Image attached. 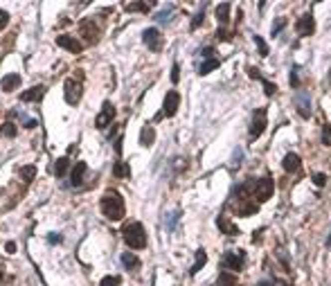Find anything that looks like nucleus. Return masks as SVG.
I'll list each match as a JSON object with an SVG mask.
<instances>
[{
    "instance_id": "f257e3e1",
    "label": "nucleus",
    "mask_w": 331,
    "mask_h": 286,
    "mask_svg": "<svg viewBox=\"0 0 331 286\" xmlns=\"http://www.w3.org/2000/svg\"><path fill=\"white\" fill-rule=\"evenodd\" d=\"M243 192L248 194V196H255V203L259 205V203H266L268 198L273 196V189H275V183H273L271 176H261V178H255V180H246V183L241 185Z\"/></svg>"
},
{
    "instance_id": "f03ea898",
    "label": "nucleus",
    "mask_w": 331,
    "mask_h": 286,
    "mask_svg": "<svg viewBox=\"0 0 331 286\" xmlns=\"http://www.w3.org/2000/svg\"><path fill=\"white\" fill-rule=\"evenodd\" d=\"M102 214L106 216L108 221H120L124 216V198L120 196V192L115 189H108L106 194L102 196Z\"/></svg>"
},
{
    "instance_id": "7ed1b4c3",
    "label": "nucleus",
    "mask_w": 331,
    "mask_h": 286,
    "mask_svg": "<svg viewBox=\"0 0 331 286\" xmlns=\"http://www.w3.org/2000/svg\"><path fill=\"white\" fill-rule=\"evenodd\" d=\"M122 237H124L126 246H131V248H145L147 246V230L145 225L138 223V221H131V223H126L124 228H122Z\"/></svg>"
},
{
    "instance_id": "20e7f679",
    "label": "nucleus",
    "mask_w": 331,
    "mask_h": 286,
    "mask_svg": "<svg viewBox=\"0 0 331 286\" xmlns=\"http://www.w3.org/2000/svg\"><path fill=\"white\" fill-rule=\"evenodd\" d=\"M266 108H257L252 111V120H250V140H257L261 133L266 131Z\"/></svg>"
},
{
    "instance_id": "39448f33",
    "label": "nucleus",
    "mask_w": 331,
    "mask_h": 286,
    "mask_svg": "<svg viewBox=\"0 0 331 286\" xmlns=\"http://www.w3.org/2000/svg\"><path fill=\"white\" fill-rule=\"evenodd\" d=\"M293 104H295V111L302 120H309L311 118V95L307 90H298L293 97Z\"/></svg>"
},
{
    "instance_id": "423d86ee",
    "label": "nucleus",
    "mask_w": 331,
    "mask_h": 286,
    "mask_svg": "<svg viewBox=\"0 0 331 286\" xmlns=\"http://www.w3.org/2000/svg\"><path fill=\"white\" fill-rule=\"evenodd\" d=\"M243 264H246V253L243 250H228L223 257V268H230V271L239 273L243 271Z\"/></svg>"
},
{
    "instance_id": "0eeeda50",
    "label": "nucleus",
    "mask_w": 331,
    "mask_h": 286,
    "mask_svg": "<svg viewBox=\"0 0 331 286\" xmlns=\"http://www.w3.org/2000/svg\"><path fill=\"white\" fill-rule=\"evenodd\" d=\"M163 111L158 113V120L160 118H173L178 111V106H180V95L176 93V90H169L167 97H165V104H163Z\"/></svg>"
},
{
    "instance_id": "6e6552de",
    "label": "nucleus",
    "mask_w": 331,
    "mask_h": 286,
    "mask_svg": "<svg viewBox=\"0 0 331 286\" xmlns=\"http://www.w3.org/2000/svg\"><path fill=\"white\" fill-rule=\"evenodd\" d=\"M295 32H298V36H313V34H316V20H313L311 11L304 14L302 18L295 23Z\"/></svg>"
},
{
    "instance_id": "1a4fd4ad",
    "label": "nucleus",
    "mask_w": 331,
    "mask_h": 286,
    "mask_svg": "<svg viewBox=\"0 0 331 286\" xmlns=\"http://www.w3.org/2000/svg\"><path fill=\"white\" fill-rule=\"evenodd\" d=\"M81 99V81L79 77L77 79H65V102L68 104H77Z\"/></svg>"
},
{
    "instance_id": "9d476101",
    "label": "nucleus",
    "mask_w": 331,
    "mask_h": 286,
    "mask_svg": "<svg viewBox=\"0 0 331 286\" xmlns=\"http://www.w3.org/2000/svg\"><path fill=\"white\" fill-rule=\"evenodd\" d=\"M142 41H145V45L149 47L151 52H158L160 47H163V34H160L156 27H149V29H145V34H142Z\"/></svg>"
},
{
    "instance_id": "9b49d317",
    "label": "nucleus",
    "mask_w": 331,
    "mask_h": 286,
    "mask_svg": "<svg viewBox=\"0 0 331 286\" xmlns=\"http://www.w3.org/2000/svg\"><path fill=\"white\" fill-rule=\"evenodd\" d=\"M113 120H115V106H113V104H104V108H102V113L97 115L95 124H97V129H106Z\"/></svg>"
},
{
    "instance_id": "f8f14e48",
    "label": "nucleus",
    "mask_w": 331,
    "mask_h": 286,
    "mask_svg": "<svg viewBox=\"0 0 331 286\" xmlns=\"http://www.w3.org/2000/svg\"><path fill=\"white\" fill-rule=\"evenodd\" d=\"M56 45H61V47H65L68 52H72V54H79L81 50H84V45H81L77 38H72V36H68V34H61L59 38H56Z\"/></svg>"
},
{
    "instance_id": "ddd939ff",
    "label": "nucleus",
    "mask_w": 331,
    "mask_h": 286,
    "mask_svg": "<svg viewBox=\"0 0 331 286\" xmlns=\"http://www.w3.org/2000/svg\"><path fill=\"white\" fill-rule=\"evenodd\" d=\"M282 167H284L289 174H295V171H300V167H302V160H300L298 153H286L284 160H282Z\"/></svg>"
},
{
    "instance_id": "4468645a",
    "label": "nucleus",
    "mask_w": 331,
    "mask_h": 286,
    "mask_svg": "<svg viewBox=\"0 0 331 286\" xmlns=\"http://www.w3.org/2000/svg\"><path fill=\"white\" fill-rule=\"evenodd\" d=\"M86 162H77L75 169H72V174H70V183L72 187H77V185H81V180H84V174H86Z\"/></svg>"
},
{
    "instance_id": "2eb2a0df",
    "label": "nucleus",
    "mask_w": 331,
    "mask_h": 286,
    "mask_svg": "<svg viewBox=\"0 0 331 286\" xmlns=\"http://www.w3.org/2000/svg\"><path fill=\"white\" fill-rule=\"evenodd\" d=\"M43 95H45V88H43V86H34L32 90H25V93L20 95V99H23V102H38Z\"/></svg>"
},
{
    "instance_id": "dca6fc26",
    "label": "nucleus",
    "mask_w": 331,
    "mask_h": 286,
    "mask_svg": "<svg viewBox=\"0 0 331 286\" xmlns=\"http://www.w3.org/2000/svg\"><path fill=\"white\" fill-rule=\"evenodd\" d=\"M0 86H2V90H5V93H11V90H16L20 86V77L18 75H7V77H2Z\"/></svg>"
},
{
    "instance_id": "f3484780",
    "label": "nucleus",
    "mask_w": 331,
    "mask_h": 286,
    "mask_svg": "<svg viewBox=\"0 0 331 286\" xmlns=\"http://www.w3.org/2000/svg\"><path fill=\"white\" fill-rule=\"evenodd\" d=\"M216 225H219L221 230H223L225 235H230V237H237L239 235V228L234 223H230L225 216H219V219H216Z\"/></svg>"
},
{
    "instance_id": "a211bd4d",
    "label": "nucleus",
    "mask_w": 331,
    "mask_h": 286,
    "mask_svg": "<svg viewBox=\"0 0 331 286\" xmlns=\"http://www.w3.org/2000/svg\"><path fill=\"white\" fill-rule=\"evenodd\" d=\"M219 66H221V61L216 59V56H212V59H205V61L198 66V75H210V72L216 70Z\"/></svg>"
},
{
    "instance_id": "6ab92c4d",
    "label": "nucleus",
    "mask_w": 331,
    "mask_h": 286,
    "mask_svg": "<svg viewBox=\"0 0 331 286\" xmlns=\"http://www.w3.org/2000/svg\"><path fill=\"white\" fill-rule=\"evenodd\" d=\"M154 140H156L154 127H151V124H145V129L140 131V142H142L145 146H151V144H154Z\"/></svg>"
},
{
    "instance_id": "aec40b11",
    "label": "nucleus",
    "mask_w": 331,
    "mask_h": 286,
    "mask_svg": "<svg viewBox=\"0 0 331 286\" xmlns=\"http://www.w3.org/2000/svg\"><path fill=\"white\" fill-rule=\"evenodd\" d=\"M113 174H115V178H129V176H131V167L124 162V160H117L115 167H113Z\"/></svg>"
},
{
    "instance_id": "412c9836",
    "label": "nucleus",
    "mask_w": 331,
    "mask_h": 286,
    "mask_svg": "<svg viewBox=\"0 0 331 286\" xmlns=\"http://www.w3.org/2000/svg\"><path fill=\"white\" fill-rule=\"evenodd\" d=\"M122 264H124L129 271H138V268H140V259H138L133 253H124V255H122Z\"/></svg>"
},
{
    "instance_id": "4be33fe9",
    "label": "nucleus",
    "mask_w": 331,
    "mask_h": 286,
    "mask_svg": "<svg viewBox=\"0 0 331 286\" xmlns=\"http://www.w3.org/2000/svg\"><path fill=\"white\" fill-rule=\"evenodd\" d=\"M205 264H207V255H205V250H201V248H198V253H196V262H194V266H191V275H196V273H198V271H201V268L203 266H205Z\"/></svg>"
},
{
    "instance_id": "5701e85b",
    "label": "nucleus",
    "mask_w": 331,
    "mask_h": 286,
    "mask_svg": "<svg viewBox=\"0 0 331 286\" xmlns=\"http://www.w3.org/2000/svg\"><path fill=\"white\" fill-rule=\"evenodd\" d=\"M68 169H70V160H68V158H59L54 162V176H59V178H61V176L68 174Z\"/></svg>"
},
{
    "instance_id": "b1692460",
    "label": "nucleus",
    "mask_w": 331,
    "mask_h": 286,
    "mask_svg": "<svg viewBox=\"0 0 331 286\" xmlns=\"http://www.w3.org/2000/svg\"><path fill=\"white\" fill-rule=\"evenodd\" d=\"M81 32H84V36L88 38L90 43H95V41H97V29H95V25H93V23L84 20V23H81Z\"/></svg>"
},
{
    "instance_id": "393cba45",
    "label": "nucleus",
    "mask_w": 331,
    "mask_h": 286,
    "mask_svg": "<svg viewBox=\"0 0 331 286\" xmlns=\"http://www.w3.org/2000/svg\"><path fill=\"white\" fill-rule=\"evenodd\" d=\"M216 18H219L221 25L228 23V18H230V2H221V5L216 7Z\"/></svg>"
},
{
    "instance_id": "a878e982",
    "label": "nucleus",
    "mask_w": 331,
    "mask_h": 286,
    "mask_svg": "<svg viewBox=\"0 0 331 286\" xmlns=\"http://www.w3.org/2000/svg\"><path fill=\"white\" fill-rule=\"evenodd\" d=\"M126 11H149L154 2H126Z\"/></svg>"
},
{
    "instance_id": "bb28decb",
    "label": "nucleus",
    "mask_w": 331,
    "mask_h": 286,
    "mask_svg": "<svg viewBox=\"0 0 331 286\" xmlns=\"http://www.w3.org/2000/svg\"><path fill=\"white\" fill-rule=\"evenodd\" d=\"M18 176H23V178L29 183V180H34V178H36V167H34V164H27V167H20V169H18Z\"/></svg>"
},
{
    "instance_id": "cd10ccee",
    "label": "nucleus",
    "mask_w": 331,
    "mask_h": 286,
    "mask_svg": "<svg viewBox=\"0 0 331 286\" xmlns=\"http://www.w3.org/2000/svg\"><path fill=\"white\" fill-rule=\"evenodd\" d=\"M216 286H237V280L230 273H221L219 280H216Z\"/></svg>"
},
{
    "instance_id": "c85d7f7f",
    "label": "nucleus",
    "mask_w": 331,
    "mask_h": 286,
    "mask_svg": "<svg viewBox=\"0 0 331 286\" xmlns=\"http://www.w3.org/2000/svg\"><path fill=\"white\" fill-rule=\"evenodd\" d=\"M286 25H289V20L284 18V16H282V18H277L275 23H273V29H271V38H275V36H280V32L282 29L286 27Z\"/></svg>"
},
{
    "instance_id": "c756f323",
    "label": "nucleus",
    "mask_w": 331,
    "mask_h": 286,
    "mask_svg": "<svg viewBox=\"0 0 331 286\" xmlns=\"http://www.w3.org/2000/svg\"><path fill=\"white\" fill-rule=\"evenodd\" d=\"M252 41H255V45H257V50H259L261 56H268V45H266V41H264L259 34H252Z\"/></svg>"
},
{
    "instance_id": "7c9ffc66",
    "label": "nucleus",
    "mask_w": 331,
    "mask_h": 286,
    "mask_svg": "<svg viewBox=\"0 0 331 286\" xmlns=\"http://www.w3.org/2000/svg\"><path fill=\"white\" fill-rule=\"evenodd\" d=\"M11 115H16V118H18L20 122H23V127H25V129H34V127L38 124V120H34V118H25L23 113H16V111H14Z\"/></svg>"
},
{
    "instance_id": "2f4dec72",
    "label": "nucleus",
    "mask_w": 331,
    "mask_h": 286,
    "mask_svg": "<svg viewBox=\"0 0 331 286\" xmlns=\"http://www.w3.org/2000/svg\"><path fill=\"white\" fill-rule=\"evenodd\" d=\"M259 81H261V86H264V93H266V95H268V97H273V95H275V93H277V86H275V84H273V81H268V79H266V77H261V79H259Z\"/></svg>"
},
{
    "instance_id": "473e14b6",
    "label": "nucleus",
    "mask_w": 331,
    "mask_h": 286,
    "mask_svg": "<svg viewBox=\"0 0 331 286\" xmlns=\"http://www.w3.org/2000/svg\"><path fill=\"white\" fill-rule=\"evenodd\" d=\"M171 18H173V7H167L165 11H160V14L156 16V20H158V23H169Z\"/></svg>"
},
{
    "instance_id": "72a5a7b5",
    "label": "nucleus",
    "mask_w": 331,
    "mask_h": 286,
    "mask_svg": "<svg viewBox=\"0 0 331 286\" xmlns=\"http://www.w3.org/2000/svg\"><path fill=\"white\" fill-rule=\"evenodd\" d=\"M322 142L331 146V122H325V127H322Z\"/></svg>"
},
{
    "instance_id": "f704fd0d",
    "label": "nucleus",
    "mask_w": 331,
    "mask_h": 286,
    "mask_svg": "<svg viewBox=\"0 0 331 286\" xmlns=\"http://www.w3.org/2000/svg\"><path fill=\"white\" fill-rule=\"evenodd\" d=\"M0 136H5V138H14L16 136V127L11 122H7L5 127L0 129Z\"/></svg>"
},
{
    "instance_id": "c9c22d12",
    "label": "nucleus",
    "mask_w": 331,
    "mask_h": 286,
    "mask_svg": "<svg viewBox=\"0 0 331 286\" xmlns=\"http://www.w3.org/2000/svg\"><path fill=\"white\" fill-rule=\"evenodd\" d=\"M291 86L300 88V68L298 66H293V70H291Z\"/></svg>"
},
{
    "instance_id": "e433bc0d",
    "label": "nucleus",
    "mask_w": 331,
    "mask_h": 286,
    "mask_svg": "<svg viewBox=\"0 0 331 286\" xmlns=\"http://www.w3.org/2000/svg\"><path fill=\"white\" fill-rule=\"evenodd\" d=\"M313 185L325 187V185H327V174H313Z\"/></svg>"
},
{
    "instance_id": "4c0bfd02",
    "label": "nucleus",
    "mask_w": 331,
    "mask_h": 286,
    "mask_svg": "<svg viewBox=\"0 0 331 286\" xmlns=\"http://www.w3.org/2000/svg\"><path fill=\"white\" fill-rule=\"evenodd\" d=\"M117 284H120V277H115V275L104 277L102 280V286H117Z\"/></svg>"
},
{
    "instance_id": "58836bf2",
    "label": "nucleus",
    "mask_w": 331,
    "mask_h": 286,
    "mask_svg": "<svg viewBox=\"0 0 331 286\" xmlns=\"http://www.w3.org/2000/svg\"><path fill=\"white\" fill-rule=\"evenodd\" d=\"M203 16H205V14H203V9H201L198 14L194 16V18H191V25H189V27H191V29H196V27H198V25L203 23Z\"/></svg>"
},
{
    "instance_id": "ea45409f",
    "label": "nucleus",
    "mask_w": 331,
    "mask_h": 286,
    "mask_svg": "<svg viewBox=\"0 0 331 286\" xmlns=\"http://www.w3.org/2000/svg\"><path fill=\"white\" fill-rule=\"evenodd\" d=\"M248 77H252V79H257V81H259L264 75L259 72V68H252V66H250V68H248Z\"/></svg>"
},
{
    "instance_id": "a19ab883",
    "label": "nucleus",
    "mask_w": 331,
    "mask_h": 286,
    "mask_svg": "<svg viewBox=\"0 0 331 286\" xmlns=\"http://www.w3.org/2000/svg\"><path fill=\"white\" fill-rule=\"evenodd\" d=\"M241 149H237V151H234V155H232V164H234V167H239V164H241Z\"/></svg>"
},
{
    "instance_id": "79ce46f5",
    "label": "nucleus",
    "mask_w": 331,
    "mask_h": 286,
    "mask_svg": "<svg viewBox=\"0 0 331 286\" xmlns=\"http://www.w3.org/2000/svg\"><path fill=\"white\" fill-rule=\"evenodd\" d=\"M7 23H9V16H7V11H2V9H0V29L5 27Z\"/></svg>"
},
{
    "instance_id": "37998d69",
    "label": "nucleus",
    "mask_w": 331,
    "mask_h": 286,
    "mask_svg": "<svg viewBox=\"0 0 331 286\" xmlns=\"http://www.w3.org/2000/svg\"><path fill=\"white\" fill-rule=\"evenodd\" d=\"M178 70H180V66L173 63V68H171V81H173V84H178Z\"/></svg>"
},
{
    "instance_id": "c03bdc74",
    "label": "nucleus",
    "mask_w": 331,
    "mask_h": 286,
    "mask_svg": "<svg viewBox=\"0 0 331 286\" xmlns=\"http://www.w3.org/2000/svg\"><path fill=\"white\" fill-rule=\"evenodd\" d=\"M178 216H180V212H171V216H169L167 219V223H169V228H173V221L178 219Z\"/></svg>"
},
{
    "instance_id": "a18cd8bd",
    "label": "nucleus",
    "mask_w": 331,
    "mask_h": 286,
    "mask_svg": "<svg viewBox=\"0 0 331 286\" xmlns=\"http://www.w3.org/2000/svg\"><path fill=\"white\" fill-rule=\"evenodd\" d=\"M47 241H50V244H59V241H61V235H50V237H47Z\"/></svg>"
},
{
    "instance_id": "49530a36",
    "label": "nucleus",
    "mask_w": 331,
    "mask_h": 286,
    "mask_svg": "<svg viewBox=\"0 0 331 286\" xmlns=\"http://www.w3.org/2000/svg\"><path fill=\"white\" fill-rule=\"evenodd\" d=\"M7 253H16V244H14V241H9V244H7Z\"/></svg>"
},
{
    "instance_id": "de8ad7c7",
    "label": "nucleus",
    "mask_w": 331,
    "mask_h": 286,
    "mask_svg": "<svg viewBox=\"0 0 331 286\" xmlns=\"http://www.w3.org/2000/svg\"><path fill=\"white\" fill-rule=\"evenodd\" d=\"M259 286H273V282H259Z\"/></svg>"
},
{
    "instance_id": "09e8293b",
    "label": "nucleus",
    "mask_w": 331,
    "mask_h": 286,
    "mask_svg": "<svg viewBox=\"0 0 331 286\" xmlns=\"http://www.w3.org/2000/svg\"><path fill=\"white\" fill-rule=\"evenodd\" d=\"M327 246H329V248H331V235L327 237Z\"/></svg>"
},
{
    "instance_id": "8fccbe9b",
    "label": "nucleus",
    "mask_w": 331,
    "mask_h": 286,
    "mask_svg": "<svg viewBox=\"0 0 331 286\" xmlns=\"http://www.w3.org/2000/svg\"><path fill=\"white\" fill-rule=\"evenodd\" d=\"M0 282H2V271H0Z\"/></svg>"
}]
</instances>
